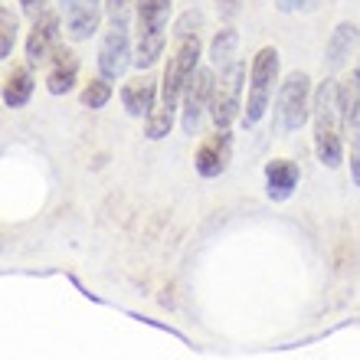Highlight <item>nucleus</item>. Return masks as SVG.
<instances>
[{"label": "nucleus", "mask_w": 360, "mask_h": 360, "mask_svg": "<svg viewBox=\"0 0 360 360\" xmlns=\"http://www.w3.org/2000/svg\"><path fill=\"white\" fill-rule=\"evenodd\" d=\"M311 124H314V154L324 167H341L344 164V128L338 112V86L334 79H324L314 89L311 102Z\"/></svg>", "instance_id": "1"}, {"label": "nucleus", "mask_w": 360, "mask_h": 360, "mask_svg": "<svg viewBox=\"0 0 360 360\" xmlns=\"http://www.w3.org/2000/svg\"><path fill=\"white\" fill-rule=\"evenodd\" d=\"M167 17H171V0H138L134 13V66L148 69L161 59L167 43Z\"/></svg>", "instance_id": "2"}, {"label": "nucleus", "mask_w": 360, "mask_h": 360, "mask_svg": "<svg viewBox=\"0 0 360 360\" xmlns=\"http://www.w3.org/2000/svg\"><path fill=\"white\" fill-rule=\"evenodd\" d=\"M278 49L262 46L249 63V95H246V108H243V124L256 128L262 122V115L272 105V92L278 86Z\"/></svg>", "instance_id": "3"}, {"label": "nucleus", "mask_w": 360, "mask_h": 360, "mask_svg": "<svg viewBox=\"0 0 360 360\" xmlns=\"http://www.w3.org/2000/svg\"><path fill=\"white\" fill-rule=\"evenodd\" d=\"M311 79L308 72H288V76L278 82V102H275V115H278V131L292 134L298 131L308 118H311Z\"/></svg>", "instance_id": "4"}, {"label": "nucleus", "mask_w": 360, "mask_h": 360, "mask_svg": "<svg viewBox=\"0 0 360 360\" xmlns=\"http://www.w3.org/2000/svg\"><path fill=\"white\" fill-rule=\"evenodd\" d=\"M243 82H246V66L239 59L219 72L213 86V102H210L213 128H229L236 118H243Z\"/></svg>", "instance_id": "5"}, {"label": "nucleus", "mask_w": 360, "mask_h": 360, "mask_svg": "<svg viewBox=\"0 0 360 360\" xmlns=\"http://www.w3.org/2000/svg\"><path fill=\"white\" fill-rule=\"evenodd\" d=\"M213 86H217V69L200 66L190 76L187 89H184V102H180V128L184 134H200L203 115H210V102H213Z\"/></svg>", "instance_id": "6"}, {"label": "nucleus", "mask_w": 360, "mask_h": 360, "mask_svg": "<svg viewBox=\"0 0 360 360\" xmlns=\"http://www.w3.org/2000/svg\"><path fill=\"white\" fill-rule=\"evenodd\" d=\"M134 63L131 53V33H128V20H112L108 33L102 37L98 46V76L105 79H122L124 69Z\"/></svg>", "instance_id": "7"}, {"label": "nucleus", "mask_w": 360, "mask_h": 360, "mask_svg": "<svg viewBox=\"0 0 360 360\" xmlns=\"http://www.w3.org/2000/svg\"><path fill=\"white\" fill-rule=\"evenodd\" d=\"M229 161H233V131L229 128H217L200 141L197 154H193V167L203 180H217L226 174Z\"/></svg>", "instance_id": "8"}, {"label": "nucleus", "mask_w": 360, "mask_h": 360, "mask_svg": "<svg viewBox=\"0 0 360 360\" xmlns=\"http://www.w3.org/2000/svg\"><path fill=\"white\" fill-rule=\"evenodd\" d=\"M63 20L56 10H46L33 20V30L27 37V63L30 66H43L53 59V53L59 49V33H63Z\"/></svg>", "instance_id": "9"}, {"label": "nucleus", "mask_w": 360, "mask_h": 360, "mask_svg": "<svg viewBox=\"0 0 360 360\" xmlns=\"http://www.w3.org/2000/svg\"><path fill=\"white\" fill-rule=\"evenodd\" d=\"M102 4L105 0H63V30L72 43H86L95 37V30L102 23Z\"/></svg>", "instance_id": "10"}, {"label": "nucleus", "mask_w": 360, "mask_h": 360, "mask_svg": "<svg viewBox=\"0 0 360 360\" xmlns=\"http://www.w3.org/2000/svg\"><path fill=\"white\" fill-rule=\"evenodd\" d=\"M158 95H161V86L151 76H134L122 86V105L131 118H148L158 105Z\"/></svg>", "instance_id": "11"}, {"label": "nucleus", "mask_w": 360, "mask_h": 360, "mask_svg": "<svg viewBox=\"0 0 360 360\" xmlns=\"http://www.w3.org/2000/svg\"><path fill=\"white\" fill-rule=\"evenodd\" d=\"M298 180H302V171H298V164L288 161V158H272V161L266 164V193L275 203H282V200L292 197L295 187H298Z\"/></svg>", "instance_id": "12"}, {"label": "nucleus", "mask_w": 360, "mask_h": 360, "mask_svg": "<svg viewBox=\"0 0 360 360\" xmlns=\"http://www.w3.org/2000/svg\"><path fill=\"white\" fill-rule=\"evenodd\" d=\"M79 79V56L69 46H59L49 59V72H46V89L53 95H66L72 92Z\"/></svg>", "instance_id": "13"}, {"label": "nucleus", "mask_w": 360, "mask_h": 360, "mask_svg": "<svg viewBox=\"0 0 360 360\" xmlns=\"http://www.w3.org/2000/svg\"><path fill=\"white\" fill-rule=\"evenodd\" d=\"M338 112H341L344 134H354L360 128V69H351L338 82Z\"/></svg>", "instance_id": "14"}, {"label": "nucleus", "mask_w": 360, "mask_h": 360, "mask_svg": "<svg viewBox=\"0 0 360 360\" xmlns=\"http://www.w3.org/2000/svg\"><path fill=\"white\" fill-rule=\"evenodd\" d=\"M33 95V76L27 66H10V72L4 76V105L7 108H23Z\"/></svg>", "instance_id": "15"}, {"label": "nucleus", "mask_w": 360, "mask_h": 360, "mask_svg": "<svg viewBox=\"0 0 360 360\" xmlns=\"http://www.w3.org/2000/svg\"><path fill=\"white\" fill-rule=\"evenodd\" d=\"M236 46H239V33L233 27H223L217 33V37L210 39V49H207V56H210V66L213 69H229L233 63H236Z\"/></svg>", "instance_id": "16"}, {"label": "nucleus", "mask_w": 360, "mask_h": 360, "mask_svg": "<svg viewBox=\"0 0 360 360\" xmlns=\"http://www.w3.org/2000/svg\"><path fill=\"white\" fill-rule=\"evenodd\" d=\"M354 43H357V27L354 23H341V27L334 30L331 43H328V63H331V69H338L344 59L351 56Z\"/></svg>", "instance_id": "17"}, {"label": "nucleus", "mask_w": 360, "mask_h": 360, "mask_svg": "<svg viewBox=\"0 0 360 360\" xmlns=\"http://www.w3.org/2000/svg\"><path fill=\"white\" fill-rule=\"evenodd\" d=\"M108 98H112V79H89L86 86H82V95H79V102H82V108H89V112H98V108H105L108 105Z\"/></svg>", "instance_id": "18"}, {"label": "nucleus", "mask_w": 360, "mask_h": 360, "mask_svg": "<svg viewBox=\"0 0 360 360\" xmlns=\"http://www.w3.org/2000/svg\"><path fill=\"white\" fill-rule=\"evenodd\" d=\"M13 43H17V17L4 7L0 10V59H10Z\"/></svg>", "instance_id": "19"}, {"label": "nucleus", "mask_w": 360, "mask_h": 360, "mask_svg": "<svg viewBox=\"0 0 360 360\" xmlns=\"http://www.w3.org/2000/svg\"><path fill=\"white\" fill-rule=\"evenodd\" d=\"M200 27H203V13H200L197 7H190L184 17L177 20V27H174V37H193V33H200Z\"/></svg>", "instance_id": "20"}, {"label": "nucleus", "mask_w": 360, "mask_h": 360, "mask_svg": "<svg viewBox=\"0 0 360 360\" xmlns=\"http://www.w3.org/2000/svg\"><path fill=\"white\" fill-rule=\"evenodd\" d=\"M134 0H105V10H108V20H128Z\"/></svg>", "instance_id": "21"}, {"label": "nucleus", "mask_w": 360, "mask_h": 360, "mask_svg": "<svg viewBox=\"0 0 360 360\" xmlns=\"http://www.w3.org/2000/svg\"><path fill=\"white\" fill-rule=\"evenodd\" d=\"M354 141H351V177H354V184L360 187V128L351 134Z\"/></svg>", "instance_id": "22"}, {"label": "nucleus", "mask_w": 360, "mask_h": 360, "mask_svg": "<svg viewBox=\"0 0 360 360\" xmlns=\"http://www.w3.org/2000/svg\"><path fill=\"white\" fill-rule=\"evenodd\" d=\"M243 10V0H217V13H219V20H236V13Z\"/></svg>", "instance_id": "23"}, {"label": "nucleus", "mask_w": 360, "mask_h": 360, "mask_svg": "<svg viewBox=\"0 0 360 360\" xmlns=\"http://www.w3.org/2000/svg\"><path fill=\"white\" fill-rule=\"evenodd\" d=\"M275 7L282 13H295V10H311L314 0H275Z\"/></svg>", "instance_id": "24"}, {"label": "nucleus", "mask_w": 360, "mask_h": 360, "mask_svg": "<svg viewBox=\"0 0 360 360\" xmlns=\"http://www.w3.org/2000/svg\"><path fill=\"white\" fill-rule=\"evenodd\" d=\"M46 4H49V0H20V10H23L27 17L37 20L39 13H46Z\"/></svg>", "instance_id": "25"}]
</instances>
